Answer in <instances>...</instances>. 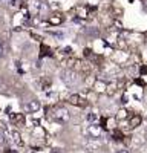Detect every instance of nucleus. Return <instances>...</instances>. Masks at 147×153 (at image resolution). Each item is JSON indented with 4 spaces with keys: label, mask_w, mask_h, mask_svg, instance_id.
Wrapping results in <instances>:
<instances>
[{
    "label": "nucleus",
    "mask_w": 147,
    "mask_h": 153,
    "mask_svg": "<svg viewBox=\"0 0 147 153\" xmlns=\"http://www.w3.org/2000/svg\"><path fill=\"white\" fill-rule=\"evenodd\" d=\"M78 78H80V75L75 71H72V69H65L63 72H61V81H63L65 84H68V86L77 84Z\"/></svg>",
    "instance_id": "f257e3e1"
},
{
    "label": "nucleus",
    "mask_w": 147,
    "mask_h": 153,
    "mask_svg": "<svg viewBox=\"0 0 147 153\" xmlns=\"http://www.w3.org/2000/svg\"><path fill=\"white\" fill-rule=\"evenodd\" d=\"M52 118H54L55 123H58V124H68L69 120H71V113H69L66 109L58 107V109H54V112H52Z\"/></svg>",
    "instance_id": "f03ea898"
},
{
    "label": "nucleus",
    "mask_w": 147,
    "mask_h": 153,
    "mask_svg": "<svg viewBox=\"0 0 147 153\" xmlns=\"http://www.w3.org/2000/svg\"><path fill=\"white\" fill-rule=\"evenodd\" d=\"M28 9H29L32 17H39L42 9H43V3L40 2V0H29L28 2Z\"/></svg>",
    "instance_id": "7ed1b4c3"
},
{
    "label": "nucleus",
    "mask_w": 147,
    "mask_h": 153,
    "mask_svg": "<svg viewBox=\"0 0 147 153\" xmlns=\"http://www.w3.org/2000/svg\"><path fill=\"white\" fill-rule=\"evenodd\" d=\"M42 109V104L39 100H31V101H26L23 104V110L26 113H34V112H39Z\"/></svg>",
    "instance_id": "20e7f679"
},
{
    "label": "nucleus",
    "mask_w": 147,
    "mask_h": 153,
    "mask_svg": "<svg viewBox=\"0 0 147 153\" xmlns=\"http://www.w3.org/2000/svg\"><path fill=\"white\" fill-rule=\"evenodd\" d=\"M101 133H103V130H101V127H100V126H97V124H91V126L88 127V135H89V138L98 139V138L101 136Z\"/></svg>",
    "instance_id": "39448f33"
},
{
    "label": "nucleus",
    "mask_w": 147,
    "mask_h": 153,
    "mask_svg": "<svg viewBox=\"0 0 147 153\" xmlns=\"http://www.w3.org/2000/svg\"><path fill=\"white\" fill-rule=\"evenodd\" d=\"M69 103L71 104H74V106H86L88 103H86V100H83L80 95H77V94H74V95H71L69 97Z\"/></svg>",
    "instance_id": "423d86ee"
},
{
    "label": "nucleus",
    "mask_w": 147,
    "mask_h": 153,
    "mask_svg": "<svg viewBox=\"0 0 147 153\" xmlns=\"http://www.w3.org/2000/svg\"><path fill=\"white\" fill-rule=\"evenodd\" d=\"M103 147V144H101V141H98V139H94V138H91L88 143H86V149H89V150H100Z\"/></svg>",
    "instance_id": "0eeeda50"
},
{
    "label": "nucleus",
    "mask_w": 147,
    "mask_h": 153,
    "mask_svg": "<svg viewBox=\"0 0 147 153\" xmlns=\"http://www.w3.org/2000/svg\"><path fill=\"white\" fill-rule=\"evenodd\" d=\"M48 22H49V25H52V26H58V25L63 23V17H61L60 14H54V16L49 17Z\"/></svg>",
    "instance_id": "6e6552de"
},
{
    "label": "nucleus",
    "mask_w": 147,
    "mask_h": 153,
    "mask_svg": "<svg viewBox=\"0 0 147 153\" xmlns=\"http://www.w3.org/2000/svg\"><path fill=\"white\" fill-rule=\"evenodd\" d=\"M144 141H146V139H144L143 135H135V136L132 138V146H133V147H140V146L144 144Z\"/></svg>",
    "instance_id": "1a4fd4ad"
},
{
    "label": "nucleus",
    "mask_w": 147,
    "mask_h": 153,
    "mask_svg": "<svg viewBox=\"0 0 147 153\" xmlns=\"http://www.w3.org/2000/svg\"><path fill=\"white\" fill-rule=\"evenodd\" d=\"M141 121H143V118L140 117V115H133V117L130 118V121H129V124H130L132 129H135V127L141 126Z\"/></svg>",
    "instance_id": "9d476101"
},
{
    "label": "nucleus",
    "mask_w": 147,
    "mask_h": 153,
    "mask_svg": "<svg viewBox=\"0 0 147 153\" xmlns=\"http://www.w3.org/2000/svg\"><path fill=\"white\" fill-rule=\"evenodd\" d=\"M12 139H14V143H16V144L22 146V136H20V133H19L17 130L12 132Z\"/></svg>",
    "instance_id": "9b49d317"
},
{
    "label": "nucleus",
    "mask_w": 147,
    "mask_h": 153,
    "mask_svg": "<svg viewBox=\"0 0 147 153\" xmlns=\"http://www.w3.org/2000/svg\"><path fill=\"white\" fill-rule=\"evenodd\" d=\"M115 89H117V84H115V83H110V84H107V87H106V92H107L109 95H114Z\"/></svg>",
    "instance_id": "f8f14e48"
},
{
    "label": "nucleus",
    "mask_w": 147,
    "mask_h": 153,
    "mask_svg": "<svg viewBox=\"0 0 147 153\" xmlns=\"http://www.w3.org/2000/svg\"><path fill=\"white\" fill-rule=\"evenodd\" d=\"M117 118H118V120H126V118H127V110L121 109V110L117 113Z\"/></svg>",
    "instance_id": "ddd939ff"
},
{
    "label": "nucleus",
    "mask_w": 147,
    "mask_h": 153,
    "mask_svg": "<svg viewBox=\"0 0 147 153\" xmlns=\"http://www.w3.org/2000/svg\"><path fill=\"white\" fill-rule=\"evenodd\" d=\"M11 120H12V121H19L20 124H23V123H24V120H23V117H22V115H19V117H17V115H14V113H12V115H11Z\"/></svg>",
    "instance_id": "4468645a"
},
{
    "label": "nucleus",
    "mask_w": 147,
    "mask_h": 153,
    "mask_svg": "<svg viewBox=\"0 0 147 153\" xmlns=\"http://www.w3.org/2000/svg\"><path fill=\"white\" fill-rule=\"evenodd\" d=\"M106 87H107V86H106L104 83H100V81L97 83V91H100V92H101V91H106Z\"/></svg>",
    "instance_id": "2eb2a0df"
},
{
    "label": "nucleus",
    "mask_w": 147,
    "mask_h": 153,
    "mask_svg": "<svg viewBox=\"0 0 147 153\" xmlns=\"http://www.w3.org/2000/svg\"><path fill=\"white\" fill-rule=\"evenodd\" d=\"M20 3H22V0H9V5H11V6H14V8L20 6Z\"/></svg>",
    "instance_id": "dca6fc26"
},
{
    "label": "nucleus",
    "mask_w": 147,
    "mask_h": 153,
    "mask_svg": "<svg viewBox=\"0 0 147 153\" xmlns=\"http://www.w3.org/2000/svg\"><path fill=\"white\" fill-rule=\"evenodd\" d=\"M114 136H115V139H118V141H121V139H122V135H121L120 130H115L114 132Z\"/></svg>",
    "instance_id": "f3484780"
},
{
    "label": "nucleus",
    "mask_w": 147,
    "mask_h": 153,
    "mask_svg": "<svg viewBox=\"0 0 147 153\" xmlns=\"http://www.w3.org/2000/svg\"><path fill=\"white\" fill-rule=\"evenodd\" d=\"M5 89H6V83L3 81L2 76H0V91H5Z\"/></svg>",
    "instance_id": "a211bd4d"
},
{
    "label": "nucleus",
    "mask_w": 147,
    "mask_h": 153,
    "mask_svg": "<svg viewBox=\"0 0 147 153\" xmlns=\"http://www.w3.org/2000/svg\"><path fill=\"white\" fill-rule=\"evenodd\" d=\"M51 34H52L54 37H58V38H63V37H65V35L61 34V32H51Z\"/></svg>",
    "instance_id": "6ab92c4d"
},
{
    "label": "nucleus",
    "mask_w": 147,
    "mask_h": 153,
    "mask_svg": "<svg viewBox=\"0 0 147 153\" xmlns=\"http://www.w3.org/2000/svg\"><path fill=\"white\" fill-rule=\"evenodd\" d=\"M88 120H89V121H95V120H97V115H94V113H91V115H89V117H88Z\"/></svg>",
    "instance_id": "aec40b11"
},
{
    "label": "nucleus",
    "mask_w": 147,
    "mask_h": 153,
    "mask_svg": "<svg viewBox=\"0 0 147 153\" xmlns=\"http://www.w3.org/2000/svg\"><path fill=\"white\" fill-rule=\"evenodd\" d=\"M117 153H129L127 150H120V152H117Z\"/></svg>",
    "instance_id": "412c9836"
},
{
    "label": "nucleus",
    "mask_w": 147,
    "mask_h": 153,
    "mask_svg": "<svg viewBox=\"0 0 147 153\" xmlns=\"http://www.w3.org/2000/svg\"><path fill=\"white\" fill-rule=\"evenodd\" d=\"M2 52H3V49H2V45H0V57H2Z\"/></svg>",
    "instance_id": "4be33fe9"
},
{
    "label": "nucleus",
    "mask_w": 147,
    "mask_h": 153,
    "mask_svg": "<svg viewBox=\"0 0 147 153\" xmlns=\"http://www.w3.org/2000/svg\"><path fill=\"white\" fill-rule=\"evenodd\" d=\"M6 2H9V0H0V3H6Z\"/></svg>",
    "instance_id": "5701e85b"
},
{
    "label": "nucleus",
    "mask_w": 147,
    "mask_h": 153,
    "mask_svg": "<svg viewBox=\"0 0 147 153\" xmlns=\"http://www.w3.org/2000/svg\"><path fill=\"white\" fill-rule=\"evenodd\" d=\"M52 153H63V152H61V150H55V152H52Z\"/></svg>",
    "instance_id": "b1692460"
},
{
    "label": "nucleus",
    "mask_w": 147,
    "mask_h": 153,
    "mask_svg": "<svg viewBox=\"0 0 147 153\" xmlns=\"http://www.w3.org/2000/svg\"><path fill=\"white\" fill-rule=\"evenodd\" d=\"M144 6H146V9H147V0H146V5H144Z\"/></svg>",
    "instance_id": "393cba45"
}]
</instances>
